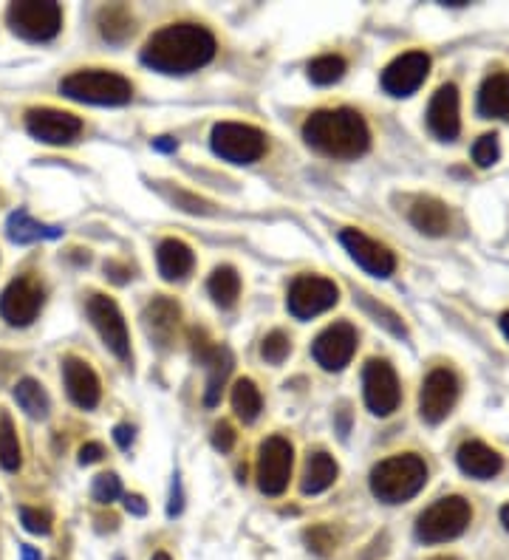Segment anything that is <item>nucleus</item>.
Segmentation results:
<instances>
[{"label": "nucleus", "mask_w": 509, "mask_h": 560, "mask_svg": "<svg viewBox=\"0 0 509 560\" xmlns=\"http://www.w3.org/2000/svg\"><path fill=\"white\" fill-rule=\"evenodd\" d=\"M215 37L198 23H173L156 32L142 49V63L159 74L181 77L204 68L215 57Z\"/></svg>", "instance_id": "nucleus-1"}, {"label": "nucleus", "mask_w": 509, "mask_h": 560, "mask_svg": "<svg viewBox=\"0 0 509 560\" xmlns=\"http://www.w3.org/2000/svg\"><path fill=\"white\" fill-rule=\"evenodd\" d=\"M306 145L331 159H357L371 148V131L360 111L354 108H329L314 111L303 122Z\"/></svg>", "instance_id": "nucleus-2"}, {"label": "nucleus", "mask_w": 509, "mask_h": 560, "mask_svg": "<svg viewBox=\"0 0 509 560\" xmlns=\"http://www.w3.org/2000/svg\"><path fill=\"white\" fill-rule=\"evenodd\" d=\"M425 484L427 464L413 453L391 456L371 470V493L382 504H405L413 495H419Z\"/></svg>", "instance_id": "nucleus-3"}, {"label": "nucleus", "mask_w": 509, "mask_h": 560, "mask_svg": "<svg viewBox=\"0 0 509 560\" xmlns=\"http://www.w3.org/2000/svg\"><path fill=\"white\" fill-rule=\"evenodd\" d=\"M60 91L68 99L88 102V105H125L133 99L131 80L116 71H102V68L68 74L60 83Z\"/></svg>", "instance_id": "nucleus-4"}, {"label": "nucleus", "mask_w": 509, "mask_h": 560, "mask_svg": "<svg viewBox=\"0 0 509 560\" xmlns=\"http://www.w3.org/2000/svg\"><path fill=\"white\" fill-rule=\"evenodd\" d=\"M470 521H473V507L461 495H447L419 515L416 538L425 544H444V541L464 535Z\"/></svg>", "instance_id": "nucleus-5"}, {"label": "nucleus", "mask_w": 509, "mask_h": 560, "mask_svg": "<svg viewBox=\"0 0 509 560\" xmlns=\"http://www.w3.org/2000/svg\"><path fill=\"white\" fill-rule=\"evenodd\" d=\"M6 20L23 40L46 43L63 29V9L51 0H17L6 9Z\"/></svg>", "instance_id": "nucleus-6"}, {"label": "nucleus", "mask_w": 509, "mask_h": 560, "mask_svg": "<svg viewBox=\"0 0 509 560\" xmlns=\"http://www.w3.org/2000/svg\"><path fill=\"white\" fill-rule=\"evenodd\" d=\"M215 156H221L224 162L232 165H252L266 153V136L252 125H241V122H218L213 128Z\"/></svg>", "instance_id": "nucleus-7"}, {"label": "nucleus", "mask_w": 509, "mask_h": 560, "mask_svg": "<svg viewBox=\"0 0 509 560\" xmlns=\"http://www.w3.org/2000/svg\"><path fill=\"white\" fill-rule=\"evenodd\" d=\"M337 300H340V289H337L334 280L317 278V275H300L289 286L286 306H289V314L297 320H312L317 314L329 312L331 306H337Z\"/></svg>", "instance_id": "nucleus-8"}, {"label": "nucleus", "mask_w": 509, "mask_h": 560, "mask_svg": "<svg viewBox=\"0 0 509 560\" xmlns=\"http://www.w3.org/2000/svg\"><path fill=\"white\" fill-rule=\"evenodd\" d=\"M459 391L461 385L456 371L433 368L422 382V391H419V416L425 419L427 425L444 422L459 402Z\"/></svg>", "instance_id": "nucleus-9"}, {"label": "nucleus", "mask_w": 509, "mask_h": 560, "mask_svg": "<svg viewBox=\"0 0 509 560\" xmlns=\"http://www.w3.org/2000/svg\"><path fill=\"white\" fill-rule=\"evenodd\" d=\"M88 317H91L94 329L99 331L105 348L114 354L116 360L131 363V334H128V323H125V317H122L114 300L105 295H91V300H88Z\"/></svg>", "instance_id": "nucleus-10"}, {"label": "nucleus", "mask_w": 509, "mask_h": 560, "mask_svg": "<svg viewBox=\"0 0 509 560\" xmlns=\"http://www.w3.org/2000/svg\"><path fill=\"white\" fill-rule=\"evenodd\" d=\"M292 464H295V450L289 445V439L269 436L258 450V487H261V493H286L289 478H292Z\"/></svg>", "instance_id": "nucleus-11"}, {"label": "nucleus", "mask_w": 509, "mask_h": 560, "mask_svg": "<svg viewBox=\"0 0 509 560\" xmlns=\"http://www.w3.org/2000/svg\"><path fill=\"white\" fill-rule=\"evenodd\" d=\"M46 303V289L40 280L34 278H15L0 295V317L9 326H32L37 314Z\"/></svg>", "instance_id": "nucleus-12"}, {"label": "nucleus", "mask_w": 509, "mask_h": 560, "mask_svg": "<svg viewBox=\"0 0 509 560\" xmlns=\"http://www.w3.org/2000/svg\"><path fill=\"white\" fill-rule=\"evenodd\" d=\"M362 396L368 411L391 416L399 408V379L388 360H368L362 368Z\"/></svg>", "instance_id": "nucleus-13"}, {"label": "nucleus", "mask_w": 509, "mask_h": 560, "mask_svg": "<svg viewBox=\"0 0 509 560\" xmlns=\"http://www.w3.org/2000/svg\"><path fill=\"white\" fill-rule=\"evenodd\" d=\"M26 131L43 145H71L83 133V119L57 108L26 111Z\"/></svg>", "instance_id": "nucleus-14"}, {"label": "nucleus", "mask_w": 509, "mask_h": 560, "mask_svg": "<svg viewBox=\"0 0 509 560\" xmlns=\"http://www.w3.org/2000/svg\"><path fill=\"white\" fill-rule=\"evenodd\" d=\"M357 351V329L351 323H331L312 343L314 363L323 371H343Z\"/></svg>", "instance_id": "nucleus-15"}, {"label": "nucleus", "mask_w": 509, "mask_h": 560, "mask_svg": "<svg viewBox=\"0 0 509 560\" xmlns=\"http://www.w3.org/2000/svg\"><path fill=\"white\" fill-rule=\"evenodd\" d=\"M193 351H196L198 363L207 368V391H204V405L215 408L221 391H224V382L232 374V351L227 346H215L207 340L204 331H193Z\"/></svg>", "instance_id": "nucleus-16"}, {"label": "nucleus", "mask_w": 509, "mask_h": 560, "mask_svg": "<svg viewBox=\"0 0 509 560\" xmlns=\"http://www.w3.org/2000/svg\"><path fill=\"white\" fill-rule=\"evenodd\" d=\"M340 244L345 247V252L357 261V266H362L368 275L374 278H391L396 269V258L391 249L385 244H379L374 238H368L360 230H343L340 232Z\"/></svg>", "instance_id": "nucleus-17"}, {"label": "nucleus", "mask_w": 509, "mask_h": 560, "mask_svg": "<svg viewBox=\"0 0 509 560\" xmlns=\"http://www.w3.org/2000/svg\"><path fill=\"white\" fill-rule=\"evenodd\" d=\"M427 71H430V57L425 51L399 54L394 63L382 71V88L391 97H411L427 80Z\"/></svg>", "instance_id": "nucleus-18"}, {"label": "nucleus", "mask_w": 509, "mask_h": 560, "mask_svg": "<svg viewBox=\"0 0 509 560\" xmlns=\"http://www.w3.org/2000/svg\"><path fill=\"white\" fill-rule=\"evenodd\" d=\"M427 128L442 142H456L459 139V88L453 83L442 85L430 99V105H427Z\"/></svg>", "instance_id": "nucleus-19"}, {"label": "nucleus", "mask_w": 509, "mask_h": 560, "mask_svg": "<svg viewBox=\"0 0 509 560\" xmlns=\"http://www.w3.org/2000/svg\"><path fill=\"white\" fill-rule=\"evenodd\" d=\"M63 379L71 402L83 411H94L102 399V385H99L97 371L80 357H66L63 360Z\"/></svg>", "instance_id": "nucleus-20"}, {"label": "nucleus", "mask_w": 509, "mask_h": 560, "mask_svg": "<svg viewBox=\"0 0 509 560\" xmlns=\"http://www.w3.org/2000/svg\"><path fill=\"white\" fill-rule=\"evenodd\" d=\"M179 323H181L179 303L170 300V297H156L148 309H145V314H142V326H145L148 337L159 348H170V343L176 340Z\"/></svg>", "instance_id": "nucleus-21"}, {"label": "nucleus", "mask_w": 509, "mask_h": 560, "mask_svg": "<svg viewBox=\"0 0 509 560\" xmlns=\"http://www.w3.org/2000/svg\"><path fill=\"white\" fill-rule=\"evenodd\" d=\"M456 462H459L461 473H467L470 478H478V481H487V478H495L501 470H504V459L501 453L487 447L484 442H464L456 453Z\"/></svg>", "instance_id": "nucleus-22"}, {"label": "nucleus", "mask_w": 509, "mask_h": 560, "mask_svg": "<svg viewBox=\"0 0 509 560\" xmlns=\"http://www.w3.org/2000/svg\"><path fill=\"white\" fill-rule=\"evenodd\" d=\"M156 264H159V275L167 280V283H176V280H184L193 266H196V255L193 249L187 247L179 238H165L159 249H156Z\"/></svg>", "instance_id": "nucleus-23"}, {"label": "nucleus", "mask_w": 509, "mask_h": 560, "mask_svg": "<svg viewBox=\"0 0 509 560\" xmlns=\"http://www.w3.org/2000/svg\"><path fill=\"white\" fill-rule=\"evenodd\" d=\"M478 114L484 119H509V74L493 71L478 91Z\"/></svg>", "instance_id": "nucleus-24"}, {"label": "nucleus", "mask_w": 509, "mask_h": 560, "mask_svg": "<svg viewBox=\"0 0 509 560\" xmlns=\"http://www.w3.org/2000/svg\"><path fill=\"white\" fill-rule=\"evenodd\" d=\"M411 224L422 235L439 238L450 230V213L439 198H416L411 207Z\"/></svg>", "instance_id": "nucleus-25"}, {"label": "nucleus", "mask_w": 509, "mask_h": 560, "mask_svg": "<svg viewBox=\"0 0 509 560\" xmlns=\"http://www.w3.org/2000/svg\"><path fill=\"white\" fill-rule=\"evenodd\" d=\"M340 476V467L331 459L329 453L317 450L306 459V470H303V481H300V490L306 495H320L329 490L331 484Z\"/></svg>", "instance_id": "nucleus-26"}, {"label": "nucleus", "mask_w": 509, "mask_h": 560, "mask_svg": "<svg viewBox=\"0 0 509 560\" xmlns=\"http://www.w3.org/2000/svg\"><path fill=\"white\" fill-rule=\"evenodd\" d=\"M6 232H9V238L15 244H34V241H46V238H60L63 230L60 227H49V224H40L26 210H17V213L9 215Z\"/></svg>", "instance_id": "nucleus-27"}, {"label": "nucleus", "mask_w": 509, "mask_h": 560, "mask_svg": "<svg viewBox=\"0 0 509 560\" xmlns=\"http://www.w3.org/2000/svg\"><path fill=\"white\" fill-rule=\"evenodd\" d=\"M97 26H99V34L108 40V43H125L128 37L133 34V15L128 6H105V9H99L97 15Z\"/></svg>", "instance_id": "nucleus-28"}, {"label": "nucleus", "mask_w": 509, "mask_h": 560, "mask_svg": "<svg viewBox=\"0 0 509 560\" xmlns=\"http://www.w3.org/2000/svg\"><path fill=\"white\" fill-rule=\"evenodd\" d=\"M207 292L213 297L215 306L232 309L241 297V275L232 266H218L210 280H207Z\"/></svg>", "instance_id": "nucleus-29"}, {"label": "nucleus", "mask_w": 509, "mask_h": 560, "mask_svg": "<svg viewBox=\"0 0 509 560\" xmlns=\"http://www.w3.org/2000/svg\"><path fill=\"white\" fill-rule=\"evenodd\" d=\"M232 411H235V416H238L244 425H252V422L261 416L263 396L252 379H238V382H235V388H232Z\"/></svg>", "instance_id": "nucleus-30"}, {"label": "nucleus", "mask_w": 509, "mask_h": 560, "mask_svg": "<svg viewBox=\"0 0 509 560\" xmlns=\"http://www.w3.org/2000/svg\"><path fill=\"white\" fill-rule=\"evenodd\" d=\"M15 402L32 419H46L51 411V399L37 379H20L15 385Z\"/></svg>", "instance_id": "nucleus-31"}, {"label": "nucleus", "mask_w": 509, "mask_h": 560, "mask_svg": "<svg viewBox=\"0 0 509 560\" xmlns=\"http://www.w3.org/2000/svg\"><path fill=\"white\" fill-rule=\"evenodd\" d=\"M20 464H23V450L17 442L15 422H12V416H0V467L9 473H17Z\"/></svg>", "instance_id": "nucleus-32"}, {"label": "nucleus", "mask_w": 509, "mask_h": 560, "mask_svg": "<svg viewBox=\"0 0 509 560\" xmlns=\"http://www.w3.org/2000/svg\"><path fill=\"white\" fill-rule=\"evenodd\" d=\"M345 74V60L340 54H323L309 63V80L314 85H334L337 80H343Z\"/></svg>", "instance_id": "nucleus-33"}, {"label": "nucleus", "mask_w": 509, "mask_h": 560, "mask_svg": "<svg viewBox=\"0 0 509 560\" xmlns=\"http://www.w3.org/2000/svg\"><path fill=\"white\" fill-rule=\"evenodd\" d=\"M289 351H292V340H289L283 331H272V334H266V337H263L261 357L269 365L283 363V360L289 357Z\"/></svg>", "instance_id": "nucleus-34"}, {"label": "nucleus", "mask_w": 509, "mask_h": 560, "mask_svg": "<svg viewBox=\"0 0 509 560\" xmlns=\"http://www.w3.org/2000/svg\"><path fill=\"white\" fill-rule=\"evenodd\" d=\"M501 159V145H498V136L495 133H484L473 145V162L478 167H493Z\"/></svg>", "instance_id": "nucleus-35"}, {"label": "nucleus", "mask_w": 509, "mask_h": 560, "mask_svg": "<svg viewBox=\"0 0 509 560\" xmlns=\"http://www.w3.org/2000/svg\"><path fill=\"white\" fill-rule=\"evenodd\" d=\"M91 495H94L97 504H111V501H116V498L122 495L119 476H116V473H102V476H97L94 487H91Z\"/></svg>", "instance_id": "nucleus-36"}, {"label": "nucleus", "mask_w": 509, "mask_h": 560, "mask_svg": "<svg viewBox=\"0 0 509 560\" xmlns=\"http://www.w3.org/2000/svg\"><path fill=\"white\" fill-rule=\"evenodd\" d=\"M303 538H306L309 549H314L317 555H329L331 549H334V544H337L334 529L326 527V524H317V527L306 529V532H303Z\"/></svg>", "instance_id": "nucleus-37"}, {"label": "nucleus", "mask_w": 509, "mask_h": 560, "mask_svg": "<svg viewBox=\"0 0 509 560\" xmlns=\"http://www.w3.org/2000/svg\"><path fill=\"white\" fill-rule=\"evenodd\" d=\"M20 521L32 535H49L51 532V515L37 507H20Z\"/></svg>", "instance_id": "nucleus-38"}, {"label": "nucleus", "mask_w": 509, "mask_h": 560, "mask_svg": "<svg viewBox=\"0 0 509 560\" xmlns=\"http://www.w3.org/2000/svg\"><path fill=\"white\" fill-rule=\"evenodd\" d=\"M213 447L215 450H221V453H230L232 447H235V430H232V425H227V422L215 425Z\"/></svg>", "instance_id": "nucleus-39"}, {"label": "nucleus", "mask_w": 509, "mask_h": 560, "mask_svg": "<svg viewBox=\"0 0 509 560\" xmlns=\"http://www.w3.org/2000/svg\"><path fill=\"white\" fill-rule=\"evenodd\" d=\"M102 456H105V447L99 445V442H85L80 447V464H97L102 462Z\"/></svg>", "instance_id": "nucleus-40"}, {"label": "nucleus", "mask_w": 509, "mask_h": 560, "mask_svg": "<svg viewBox=\"0 0 509 560\" xmlns=\"http://www.w3.org/2000/svg\"><path fill=\"white\" fill-rule=\"evenodd\" d=\"M114 439H116V445L122 447H131V442H133V428L131 425H116V430H114Z\"/></svg>", "instance_id": "nucleus-41"}, {"label": "nucleus", "mask_w": 509, "mask_h": 560, "mask_svg": "<svg viewBox=\"0 0 509 560\" xmlns=\"http://www.w3.org/2000/svg\"><path fill=\"white\" fill-rule=\"evenodd\" d=\"M125 507H128V512H133V515H145V512H148V504H145L142 495H125Z\"/></svg>", "instance_id": "nucleus-42"}, {"label": "nucleus", "mask_w": 509, "mask_h": 560, "mask_svg": "<svg viewBox=\"0 0 509 560\" xmlns=\"http://www.w3.org/2000/svg\"><path fill=\"white\" fill-rule=\"evenodd\" d=\"M181 512V484L179 478L173 481V501H170V507H167V515H179Z\"/></svg>", "instance_id": "nucleus-43"}, {"label": "nucleus", "mask_w": 509, "mask_h": 560, "mask_svg": "<svg viewBox=\"0 0 509 560\" xmlns=\"http://www.w3.org/2000/svg\"><path fill=\"white\" fill-rule=\"evenodd\" d=\"M153 148H156V150H176V139H170V136H159V139H153Z\"/></svg>", "instance_id": "nucleus-44"}, {"label": "nucleus", "mask_w": 509, "mask_h": 560, "mask_svg": "<svg viewBox=\"0 0 509 560\" xmlns=\"http://www.w3.org/2000/svg\"><path fill=\"white\" fill-rule=\"evenodd\" d=\"M20 560H43L34 546H20Z\"/></svg>", "instance_id": "nucleus-45"}, {"label": "nucleus", "mask_w": 509, "mask_h": 560, "mask_svg": "<svg viewBox=\"0 0 509 560\" xmlns=\"http://www.w3.org/2000/svg\"><path fill=\"white\" fill-rule=\"evenodd\" d=\"M501 524H504V529L509 532V504L507 507H501Z\"/></svg>", "instance_id": "nucleus-46"}, {"label": "nucleus", "mask_w": 509, "mask_h": 560, "mask_svg": "<svg viewBox=\"0 0 509 560\" xmlns=\"http://www.w3.org/2000/svg\"><path fill=\"white\" fill-rule=\"evenodd\" d=\"M501 331L507 334V340H509V312L501 314Z\"/></svg>", "instance_id": "nucleus-47"}, {"label": "nucleus", "mask_w": 509, "mask_h": 560, "mask_svg": "<svg viewBox=\"0 0 509 560\" xmlns=\"http://www.w3.org/2000/svg\"><path fill=\"white\" fill-rule=\"evenodd\" d=\"M150 560H173V558H170L167 552H156V555H153V558H150Z\"/></svg>", "instance_id": "nucleus-48"}, {"label": "nucleus", "mask_w": 509, "mask_h": 560, "mask_svg": "<svg viewBox=\"0 0 509 560\" xmlns=\"http://www.w3.org/2000/svg\"><path fill=\"white\" fill-rule=\"evenodd\" d=\"M433 560H456V558H433Z\"/></svg>", "instance_id": "nucleus-49"}, {"label": "nucleus", "mask_w": 509, "mask_h": 560, "mask_svg": "<svg viewBox=\"0 0 509 560\" xmlns=\"http://www.w3.org/2000/svg\"><path fill=\"white\" fill-rule=\"evenodd\" d=\"M116 560H122V558H116Z\"/></svg>", "instance_id": "nucleus-50"}]
</instances>
